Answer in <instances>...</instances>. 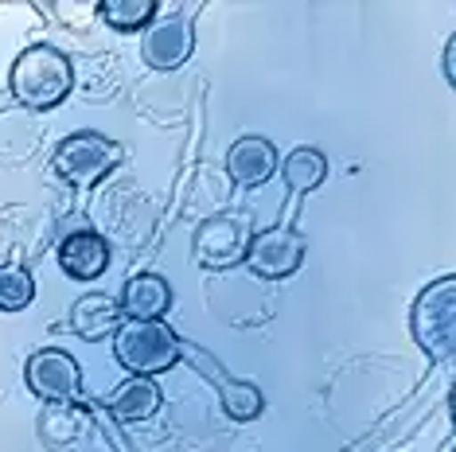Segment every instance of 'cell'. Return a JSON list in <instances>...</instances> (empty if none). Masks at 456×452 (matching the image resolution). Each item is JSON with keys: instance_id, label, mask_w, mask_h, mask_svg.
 I'll return each instance as SVG.
<instances>
[{"instance_id": "13", "label": "cell", "mask_w": 456, "mask_h": 452, "mask_svg": "<svg viewBox=\"0 0 456 452\" xmlns=\"http://www.w3.org/2000/svg\"><path fill=\"white\" fill-rule=\"evenodd\" d=\"M160 402H164L160 386L152 383V378H144V375H133V378H126V383H121L106 398V409H110L113 421H126V425H133V421H149L160 409Z\"/></svg>"}, {"instance_id": "2", "label": "cell", "mask_w": 456, "mask_h": 452, "mask_svg": "<svg viewBox=\"0 0 456 452\" xmlns=\"http://www.w3.org/2000/svg\"><path fill=\"white\" fill-rule=\"evenodd\" d=\"M410 332L433 363H452L456 355V277L425 285L410 308Z\"/></svg>"}, {"instance_id": "7", "label": "cell", "mask_w": 456, "mask_h": 452, "mask_svg": "<svg viewBox=\"0 0 456 452\" xmlns=\"http://www.w3.org/2000/svg\"><path fill=\"white\" fill-rule=\"evenodd\" d=\"M195 51V20L183 8H172L168 16H152V24L141 36V59L152 70H175Z\"/></svg>"}, {"instance_id": "1", "label": "cell", "mask_w": 456, "mask_h": 452, "mask_svg": "<svg viewBox=\"0 0 456 452\" xmlns=\"http://www.w3.org/2000/svg\"><path fill=\"white\" fill-rule=\"evenodd\" d=\"M75 86V70L70 59L51 44H32L16 55L12 70H8V90L24 109H55L59 101L70 94Z\"/></svg>"}, {"instance_id": "6", "label": "cell", "mask_w": 456, "mask_h": 452, "mask_svg": "<svg viewBox=\"0 0 456 452\" xmlns=\"http://www.w3.org/2000/svg\"><path fill=\"white\" fill-rule=\"evenodd\" d=\"M24 383L47 406H78L82 402V371L59 347H44L24 363Z\"/></svg>"}, {"instance_id": "18", "label": "cell", "mask_w": 456, "mask_h": 452, "mask_svg": "<svg viewBox=\"0 0 456 452\" xmlns=\"http://www.w3.org/2000/svg\"><path fill=\"white\" fill-rule=\"evenodd\" d=\"M36 301V277L28 265H0V312H24Z\"/></svg>"}, {"instance_id": "15", "label": "cell", "mask_w": 456, "mask_h": 452, "mask_svg": "<svg viewBox=\"0 0 456 452\" xmlns=\"http://www.w3.org/2000/svg\"><path fill=\"white\" fill-rule=\"evenodd\" d=\"M277 172H281L289 191L305 195V191H316L320 183L328 180V160H324V152H316V149H293L277 164Z\"/></svg>"}, {"instance_id": "3", "label": "cell", "mask_w": 456, "mask_h": 452, "mask_svg": "<svg viewBox=\"0 0 456 452\" xmlns=\"http://www.w3.org/2000/svg\"><path fill=\"white\" fill-rule=\"evenodd\" d=\"M183 355L180 335L164 320H121L113 332V359L133 375H164Z\"/></svg>"}, {"instance_id": "9", "label": "cell", "mask_w": 456, "mask_h": 452, "mask_svg": "<svg viewBox=\"0 0 456 452\" xmlns=\"http://www.w3.org/2000/svg\"><path fill=\"white\" fill-rule=\"evenodd\" d=\"M277 164H281L277 149L265 137H242L226 152V172H231V183H238V188H262L265 180H273Z\"/></svg>"}, {"instance_id": "19", "label": "cell", "mask_w": 456, "mask_h": 452, "mask_svg": "<svg viewBox=\"0 0 456 452\" xmlns=\"http://www.w3.org/2000/svg\"><path fill=\"white\" fill-rule=\"evenodd\" d=\"M444 82H456V39L444 44Z\"/></svg>"}, {"instance_id": "10", "label": "cell", "mask_w": 456, "mask_h": 452, "mask_svg": "<svg viewBox=\"0 0 456 452\" xmlns=\"http://www.w3.org/2000/svg\"><path fill=\"white\" fill-rule=\"evenodd\" d=\"M59 265L75 281H98L110 265V242L98 230H75L59 242Z\"/></svg>"}, {"instance_id": "4", "label": "cell", "mask_w": 456, "mask_h": 452, "mask_svg": "<svg viewBox=\"0 0 456 452\" xmlns=\"http://www.w3.org/2000/svg\"><path fill=\"white\" fill-rule=\"evenodd\" d=\"M121 164V145L110 137H102L94 129H82V133H70L63 137V145L55 149L51 157V172H55L63 183L70 188H94L110 176L113 168Z\"/></svg>"}, {"instance_id": "8", "label": "cell", "mask_w": 456, "mask_h": 452, "mask_svg": "<svg viewBox=\"0 0 456 452\" xmlns=\"http://www.w3.org/2000/svg\"><path fill=\"white\" fill-rule=\"evenodd\" d=\"M305 250L308 242L297 226H265V230H254L242 265H250V273L265 277V281H281V277H293L300 270Z\"/></svg>"}, {"instance_id": "5", "label": "cell", "mask_w": 456, "mask_h": 452, "mask_svg": "<svg viewBox=\"0 0 456 452\" xmlns=\"http://www.w3.org/2000/svg\"><path fill=\"white\" fill-rule=\"evenodd\" d=\"M254 238V214L250 211H223L215 219L200 222L191 242L195 265L200 270H231V265L246 262V250H250Z\"/></svg>"}, {"instance_id": "11", "label": "cell", "mask_w": 456, "mask_h": 452, "mask_svg": "<svg viewBox=\"0 0 456 452\" xmlns=\"http://www.w3.org/2000/svg\"><path fill=\"white\" fill-rule=\"evenodd\" d=\"M172 308V285L160 273H137L121 289V316L129 320H164Z\"/></svg>"}, {"instance_id": "17", "label": "cell", "mask_w": 456, "mask_h": 452, "mask_svg": "<svg viewBox=\"0 0 456 452\" xmlns=\"http://www.w3.org/2000/svg\"><path fill=\"white\" fill-rule=\"evenodd\" d=\"M98 12L110 28H118V32H137V28L152 24V16H157V0H102Z\"/></svg>"}, {"instance_id": "14", "label": "cell", "mask_w": 456, "mask_h": 452, "mask_svg": "<svg viewBox=\"0 0 456 452\" xmlns=\"http://www.w3.org/2000/svg\"><path fill=\"white\" fill-rule=\"evenodd\" d=\"M200 371L211 375L215 383H219V402H223V409H226V414H231L234 421H254V417L265 409L262 390H257L254 383H238V378L223 375L215 363H203V359H200Z\"/></svg>"}, {"instance_id": "16", "label": "cell", "mask_w": 456, "mask_h": 452, "mask_svg": "<svg viewBox=\"0 0 456 452\" xmlns=\"http://www.w3.org/2000/svg\"><path fill=\"white\" fill-rule=\"evenodd\" d=\"M82 421H86V414L75 406H47V414L39 417V437H44L51 448H63L82 437V429H86Z\"/></svg>"}, {"instance_id": "12", "label": "cell", "mask_w": 456, "mask_h": 452, "mask_svg": "<svg viewBox=\"0 0 456 452\" xmlns=\"http://www.w3.org/2000/svg\"><path fill=\"white\" fill-rule=\"evenodd\" d=\"M118 324H121V304L110 293H86L70 308V332L78 339H86V343H98V339L113 335Z\"/></svg>"}]
</instances>
